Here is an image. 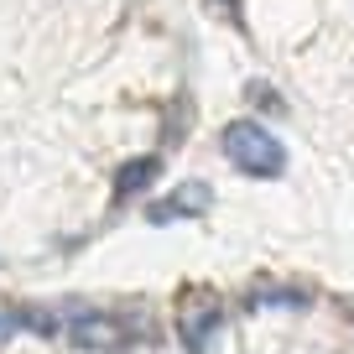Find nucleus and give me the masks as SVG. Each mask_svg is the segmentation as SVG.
<instances>
[{
    "label": "nucleus",
    "mask_w": 354,
    "mask_h": 354,
    "mask_svg": "<svg viewBox=\"0 0 354 354\" xmlns=\"http://www.w3.org/2000/svg\"><path fill=\"white\" fill-rule=\"evenodd\" d=\"M219 151L245 177H281L287 172V146L266 131L261 120H230L219 136Z\"/></svg>",
    "instance_id": "1"
},
{
    "label": "nucleus",
    "mask_w": 354,
    "mask_h": 354,
    "mask_svg": "<svg viewBox=\"0 0 354 354\" xmlns=\"http://www.w3.org/2000/svg\"><path fill=\"white\" fill-rule=\"evenodd\" d=\"M63 339L73 349H88V354H115L136 339V323L110 313V308H68L63 313Z\"/></svg>",
    "instance_id": "2"
},
{
    "label": "nucleus",
    "mask_w": 354,
    "mask_h": 354,
    "mask_svg": "<svg viewBox=\"0 0 354 354\" xmlns=\"http://www.w3.org/2000/svg\"><path fill=\"white\" fill-rule=\"evenodd\" d=\"M224 323V302L214 292H188V297L177 302V339H183V354H203L214 344Z\"/></svg>",
    "instance_id": "3"
},
{
    "label": "nucleus",
    "mask_w": 354,
    "mask_h": 354,
    "mask_svg": "<svg viewBox=\"0 0 354 354\" xmlns=\"http://www.w3.org/2000/svg\"><path fill=\"white\" fill-rule=\"evenodd\" d=\"M209 203H214V188H209V183H183V188H172L167 198H156L151 209H146V219H151V224L198 219V214H209Z\"/></svg>",
    "instance_id": "4"
},
{
    "label": "nucleus",
    "mask_w": 354,
    "mask_h": 354,
    "mask_svg": "<svg viewBox=\"0 0 354 354\" xmlns=\"http://www.w3.org/2000/svg\"><path fill=\"white\" fill-rule=\"evenodd\" d=\"M156 177H162V156H156V151H146V156H136V162H125L120 172H115V193H110V198H115V209H125V203H131L136 193H146V188H151Z\"/></svg>",
    "instance_id": "5"
},
{
    "label": "nucleus",
    "mask_w": 354,
    "mask_h": 354,
    "mask_svg": "<svg viewBox=\"0 0 354 354\" xmlns=\"http://www.w3.org/2000/svg\"><path fill=\"white\" fill-rule=\"evenodd\" d=\"M313 302V292L308 287H297V281H255L250 287V297H245V308H308Z\"/></svg>",
    "instance_id": "6"
},
{
    "label": "nucleus",
    "mask_w": 354,
    "mask_h": 354,
    "mask_svg": "<svg viewBox=\"0 0 354 354\" xmlns=\"http://www.w3.org/2000/svg\"><path fill=\"white\" fill-rule=\"evenodd\" d=\"M6 328H11V333H42V339H63V313H57V308H37V302H26V308H11Z\"/></svg>",
    "instance_id": "7"
},
{
    "label": "nucleus",
    "mask_w": 354,
    "mask_h": 354,
    "mask_svg": "<svg viewBox=\"0 0 354 354\" xmlns=\"http://www.w3.org/2000/svg\"><path fill=\"white\" fill-rule=\"evenodd\" d=\"M209 6H214V11H219L230 26H234V32H245V0H209Z\"/></svg>",
    "instance_id": "8"
},
{
    "label": "nucleus",
    "mask_w": 354,
    "mask_h": 354,
    "mask_svg": "<svg viewBox=\"0 0 354 354\" xmlns=\"http://www.w3.org/2000/svg\"><path fill=\"white\" fill-rule=\"evenodd\" d=\"M250 100H255V104H271V110H281L277 88H266V84H250Z\"/></svg>",
    "instance_id": "9"
}]
</instances>
